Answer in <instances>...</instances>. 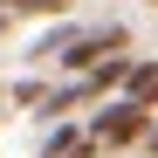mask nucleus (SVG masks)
Masks as SVG:
<instances>
[{
  "label": "nucleus",
  "instance_id": "nucleus-2",
  "mask_svg": "<svg viewBox=\"0 0 158 158\" xmlns=\"http://www.w3.org/2000/svg\"><path fill=\"white\" fill-rule=\"evenodd\" d=\"M124 48H131V28H117V21H110V28H89V35L76 41L69 55H55V62L76 76V83H83V76H96V69L110 62V55H124Z\"/></svg>",
  "mask_w": 158,
  "mask_h": 158
},
{
  "label": "nucleus",
  "instance_id": "nucleus-3",
  "mask_svg": "<svg viewBox=\"0 0 158 158\" xmlns=\"http://www.w3.org/2000/svg\"><path fill=\"white\" fill-rule=\"evenodd\" d=\"M124 103H138V110H151V117H158V62H151V55H138V69H131V89H124Z\"/></svg>",
  "mask_w": 158,
  "mask_h": 158
},
{
  "label": "nucleus",
  "instance_id": "nucleus-7",
  "mask_svg": "<svg viewBox=\"0 0 158 158\" xmlns=\"http://www.w3.org/2000/svg\"><path fill=\"white\" fill-rule=\"evenodd\" d=\"M151 144H158V117H151Z\"/></svg>",
  "mask_w": 158,
  "mask_h": 158
},
{
  "label": "nucleus",
  "instance_id": "nucleus-9",
  "mask_svg": "<svg viewBox=\"0 0 158 158\" xmlns=\"http://www.w3.org/2000/svg\"><path fill=\"white\" fill-rule=\"evenodd\" d=\"M0 103H7V83H0Z\"/></svg>",
  "mask_w": 158,
  "mask_h": 158
},
{
  "label": "nucleus",
  "instance_id": "nucleus-5",
  "mask_svg": "<svg viewBox=\"0 0 158 158\" xmlns=\"http://www.w3.org/2000/svg\"><path fill=\"white\" fill-rule=\"evenodd\" d=\"M48 96H55V89H48V83H35V76H28V83H14V89H7V103H21V110H41Z\"/></svg>",
  "mask_w": 158,
  "mask_h": 158
},
{
  "label": "nucleus",
  "instance_id": "nucleus-4",
  "mask_svg": "<svg viewBox=\"0 0 158 158\" xmlns=\"http://www.w3.org/2000/svg\"><path fill=\"white\" fill-rule=\"evenodd\" d=\"M83 144H89V131H76V124H55V131H48V144H41V158H76Z\"/></svg>",
  "mask_w": 158,
  "mask_h": 158
},
{
  "label": "nucleus",
  "instance_id": "nucleus-8",
  "mask_svg": "<svg viewBox=\"0 0 158 158\" xmlns=\"http://www.w3.org/2000/svg\"><path fill=\"white\" fill-rule=\"evenodd\" d=\"M0 28H7V7H0Z\"/></svg>",
  "mask_w": 158,
  "mask_h": 158
},
{
  "label": "nucleus",
  "instance_id": "nucleus-10",
  "mask_svg": "<svg viewBox=\"0 0 158 158\" xmlns=\"http://www.w3.org/2000/svg\"><path fill=\"white\" fill-rule=\"evenodd\" d=\"M151 158H158V144H151Z\"/></svg>",
  "mask_w": 158,
  "mask_h": 158
},
{
  "label": "nucleus",
  "instance_id": "nucleus-6",
  "mask_svg": "<svg viewBox=\"0 0 158 158\" xmlns=\"http://www.w3.org/2000/svg\"><path fill=\"white\" fill-rule=\"evenodd\" d=\"M7 14H69L76 0H0Z\"/></svg>",
  "mask_w": 158,
  "mask_h": 158
},
{
  "label": "nucleus",
  "instance_id": "nucleus-1",
  "mask_svg": "<svg viewBox=\"0 0 158 158\" xmlns=\"http://www.w3.org/2000/svg\"><path fill=\"white\" fill-rule=\"evenodd\" d=\"M89 138L103 144V151H124V144H144L151 138V110H138V103H103V110L89 117Z\"/></svg>",
  "mask_w": 158,
  "mask_h": 158
}]
</instances>
